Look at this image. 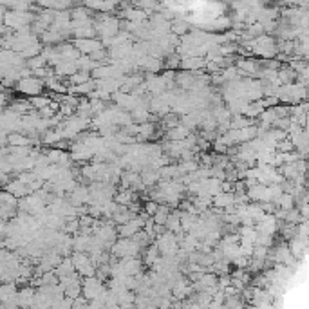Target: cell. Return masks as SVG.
Wrapping results in <instances>:
<instances>
[{"label":"cell","mask_w":309,"mask_h":309,"mask_svg":"<svg viewBox=\"0 0 309 309\" xmlns=\"http://www.w3.org/2000/svg\"><path fill=\"white\" fill-rule=\"evenodd\" d=\"M62 131L60 129H51V131H45V134H44L42 141L45 143V145H56V143L62 141Z\"/></svg>","instance_id":"9"},{"label":"cell","mask_w":309,"mask_h":309,"mask_svg":"<svg viewBox=\"0 0 309 309\" xmlns=\"http://www.w3.org/2000/svg\"><path fill=\"white\" fill-rule=\"evenodd\" d=\"M7 145L9 147H31V137L24 132H11L7 134Z\"/></svg>","instance_id":"6"},{"label":"cell","mask_w":309,"mask_h":309,"mask_svg":"<svg viewBox=\"0 0 309 309\" xmlns=\"http://www.w3.org/2000/svg\"><path fill=\"white\" fill-rule=\"evenodd\" d=\"M5 192H7L9 195H13L16 201L22 199V197H26V195H29V190H27L26 184H22L20 181H16V179L5 183Z\"/></svg>","instance_id":"4"},{"label":"cell","mask_w":309,"mask_h":309,"mask_svg":"<svg viewBox=\"0 0 309 309\" xmlns=\"http://www.w3.org/2000/svg\"><path fill=\"white\" fill-rule=\"evenodd\" d=\"M0 92H2V85H0Z\"/></svg>","instance_id":"16"},{"label":"cell","mask_w":309,"mask_h":309,"mask_svg":"<svg viewBox=\"0 0 309 309\" xmlns=\"http://www.w3.org/2000/svg\"><path fill=\"white\" fill-rule=\"evenodd\" d=\"M101 284L96 280V278H87L85 280V295H87V299H98L101 297Z\"/></svg>","instance_id":"7"},{"label":"cell","mask_w":309,"mask_h":309,"mask_svg":"<svg viewBox=\"0 0 309 309\" xmlns=\"http://www.w3.org/2000/svg\"><path fill=\"white\" fill-rule=\"evenodd\" d=\"M156 248L159 253H165V255H176V253H177V235H176V233H170V231L159 233Z\"/></svg>","instance_id":"2"},{"label":"cell","mask_w":309,"mask_h":309,"mask_svg":"<svg viewBox=\"0 0 309 309\" xmlns=\"http://www.w3.org/2000/svg\"><path fill=\"white\" fill-rule=\"evenodd\" d=\"M51 103V100H49V96H35V98H31L29 100V105H31V109H37V110H42L45 109L47 105Z\"/></svg>","instance_id":"11"},{"label":"cell","mask_w":309,"mask_h":309,"mask_svg":"<svg viewBox=\"0 0 309 309\" xmlns=\"http://www.w3.org/2000/svg\"><path fill=\"white\" fill-rule=\"evenodd\" d=\"M35 289L24 288L20 291H16V302L20 308H33L35 306Z\"/></svg>","instance_id":"5"},{"label":"cell","mask_w":309,"mask_h":309,"mask_svg":"<svg viewBox=\"0 0 309 309\" xmlns=\"http://www.w3.org/2000/svg\"><path fill=\"white\" fill-rule=\"evenodd\" d=\"M188 136H190V131L183 125L174 127V129H170V131L167 132V137L170 141H184Z\"/></svg>","instance_id":"8"},{"label":"cell","mask_w":309,"mask_h":309,"mask_svg":"<svg viewBox=\"0 0 309 309\" xmlns=\"http://www.w3.org/2000/svg\"><path fill=\"white\" fill-rule=\"evenodd\" d=\"M15 89L24 96H29V98H35V96H40L44 90V82L42 80L35 78H24V80H18L15 84Z\"/></svg>","instance_id":"1"},{"label":"cell","mask_w":309,"mask_h":309,"mask_svg":"<svg viewBox=\"0 0 309 309\" xmlns=\"http://www.w3.org/2000/svg\"><path fill=\"white\" fill-rule=\"evenodd\" d=\"M87 7H90V9H100V11H110V9H114V7H118V4H112V2H107V4L90 2V4H87Z\"/></svg>","instance_id":"14"},{"label":"cell","mask_w":309,"mask_h":309,"mask_svg":"<svg viewBox=\"0 0 309 309\" xmlns=\"http://www.w3.org/2000/svg\"><path fill=\"white\" fill-rule=\"evenodd\" d=\"M90 80V74L85 73V71H78V73H74L71 78H69V82H71V85H82L85 84V82H89Z\"/></svg>","instance_id":"13"},{"label":"cell","mask_w":309,"mask_h":309,"mask_svg":"<svg viewBox=\"0 0 309 309\" xmlns=\"http://www.w3.org/2000/svg\"><path fill=\"white\" fill-rule=\"evenodd\" d=\"M168 215H170V210H168V206H159L157 208V212L152 215V221L156 226H165V222H167Z\"/></svg>","instance_id":"10"},{"label":"cell","mask_w":309,"mask_h":309,"mask_svg":"<svg viewBox=\"0 0 309 309\" xmlns=\"http://www.w3.org/2000/svg\"><path fill=\"white\" fill-rule=\"evenodd\" d=\"M74 49L78 52H84L85 56H90L92 52L103 49L100 40H94V38H76L74 40Z\"/></svg>","instance_id":"3"},{"label":"cell","mask_w":309,"mask_h":309,"mask_svg":"<svg viewBox=\"0 0 309 309\" xmlns=\"http://www.w3.org/2000/svg\"><path fill=\"white\" fill-rule=\"evenodd\" d=\"M275 259L280 262H289L291 261V252H289V248L286 244H280V248L275 250Z\"/></svg>","instance_id":"12"},{"label":"cell","mask_w":309,"mask_h":309,"mask_svg":"<svg viewBox=\"0 0 309 309\" xmlns=\"http://www.w3.org/2000/svg\"><path fill=\"white\" fill-rule=\"evenodd\" d=\"M157 203L156 201H147V205H145V210H147V214H150V215H154L157 212Z\"/></svg>","instance_id":"15"}]
</instances>
